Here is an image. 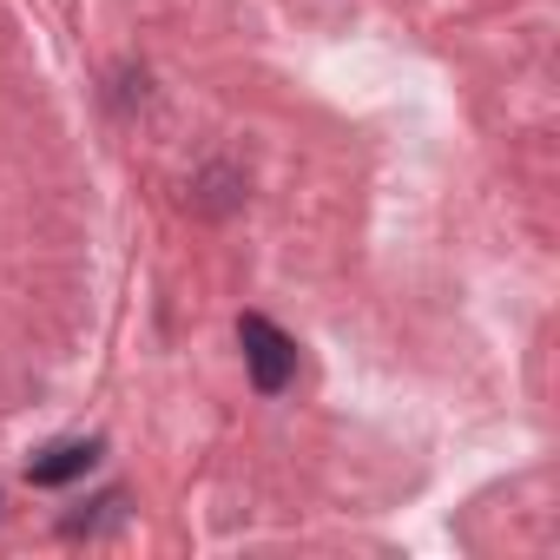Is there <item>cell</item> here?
<instances>
[{
	"instance_id": "1",
	"label": "cell",
	"mask_w": 560,
	"mask_h": 560,
	"mask_svg": "<svg viewBox=\"0 0 560 560\" xmlns=\"http://www.w3.org/2000/svg\"><path fill=\"white\" fill-rule=\"evenodd\" d=\"M237 343H244V370H250L257 396H284V389H291V376H298V343L277 330L270 317L244 311V317H237Z\"/></svg>"
},
{
	"instance_id": "2",
	"label": "cell",
	"mask_w": 560,
	"mask_h": 560,
	"mask_svg": "<svg viewBox=\"0 0 560 560\" xmlns=\"http://www.w3.org/2000/svg\"><path fill=\"white\" fill-rule=\"evenodd\" d=\"M93 462H100V442H54V448H40V455L27 462V481H34V488H67V481H80Z\"/></svg>"
}]
</instances>
